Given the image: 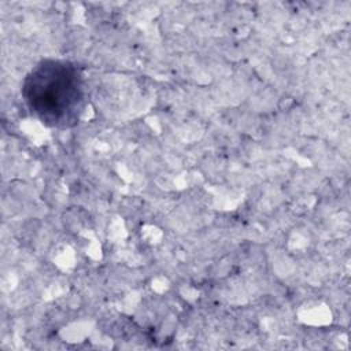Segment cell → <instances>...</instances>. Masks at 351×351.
I'll return each instance as SVG.
<instances>
[{"instance_id": "6da1fadb", "label": "cell", "mask_w": 351, "mask_h": 351, "mask_svg": "<svg viewBox=\"0 0 351 351\" xmlns=\"http://www.w3.org/2000/svg\"><path fill=\"white\" fill-rule=\"evenodd\" d=\"M22 95L29 111L51 128L75 125L85 107V88L77 66L45 59L26 75Z\"/></svg>"}]
</instances>
